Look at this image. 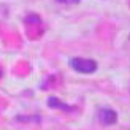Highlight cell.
<instances>
[{
	"instance_id": "obj_1",
	"label": "cell",
	"mask_w": 130,
	"mask_h": 130,
	"mask_svg": "<svg viewBox=\"0 0 130 130\" xmlns=\"http://www.w3.org/2000/svg\"><path fill=\"white\" fill-rule=\"evenodd\" d=\"M70 67L78 73H94L97 70V62L92 59H84V57H73L70 60Z\"/></svg>"
},
{
	"instance_id": "obj_2",
	"label": "cell",
	"mask_w": 130,
	"mask_h": 130,
	"mask_svg": "<svg viewBox=\"0 0 130 130\" xmlns=\"http://www.w3.org/2000/svg\"><path fill=\"white\" fill-rule=\"evenodd\" d=\"M99 121L103 125H113L118 121V113L111 108H102L99 111Z\"/></svg>"
},
{
	"instance_id": "obj_3",
	"label": "cell",
	"mask_w": 130,
	"mask_h": 130,
	"mask_svg": "<svg viewBox=\"0 0 130 130\" xmlns=\"http://www.w3.org/2000/svg\"><path fill=\"white\" fill-rule=\"evenodd\" d=\"M48 105H49L51 108L63 109V111H71V109H73V106H68V105H65V103H62L59 99H56V97H49V99H48Z\"/></svg>"
},
{
	"instance_id": "obj_4",
	"label": "cell",
	"mask_w": 130,
	"mask_h": 130,
	"mask_svg": "<svg viewBox=\"0 0 130 130\" xmlns=\"http://www.w3.org/2000/svg\"><path fill=\"white\" fill-rule=\"evenodd\" d=\"M56 2H59V3H78L79 0H56Z\"/></svg>"
}]
</instances>
